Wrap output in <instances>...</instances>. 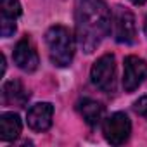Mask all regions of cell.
Returning a JSON list of instances; mask_svg holds the SVG:
<instances>
[{
  "label": "cell",
  "instance_id": "6da1fadb",
  "mask_svg": "<svg viewBox=\"0 0 147 147\" xmlns=\"http://www.w3.org/2000/svg\"><path fill=\"white\" fill-rule=\"evenodd\" d=\"M113 12L106 0H75V30L78 45L85 54L99 49L111 33Z\"/></svg>",
  "mask_w": 147,
  "mask_h": 147
},
{
  "label": "cell",
  "instance_id": "7a4b0ae2",
  "mask_svg": "<svg viewBox=\"0 0 147 147\" xmlns=\"http://www.w3.org/2000/svg\"><path fill=\"white\" fill-rule=\"evenodd\" d=\"M76 36L71 33L69 28L62 24H54L45 33V43L49 49V55L54 66L67 67L75 59L76 50Z\"/></svg>",
  "mask_w": 147,
  "mask_h": 147
},
{
  "label": "cell",
  "instance_id": "3957f363",
  "mask_svg": "<svg viewBox=\"0 0 147 147\" xmlns=\"http://www.w3.org/2000/svg\"><path fill=\"white\" fill-rule=\"evenodd\" d=\"M90 80L92 85L104 94L116 92V59L113 54H104L94 62L90 69Z\"/></svg>",
  "mask_w": 147,
  "mask_h": 147
},
{
  "label": "cell",
  "instance_id": "277c9868",
  "mask_svg": "<svg viewBox=\"0 0 147 147\" xmlns=\"http://www.w3.org/2000/svg\"><path fill=\"white\" fill-rule=\"evenodd\" d=\"M113 35L118 43L131 45L137 40V23L135 16L130 9L123 5H116L113 9Z\"/></svg>",
  "mask_w": 147,
  "mask_h": 147
},
{
  "label": "cell",
  "instance_id": "5b68a950",
  "mask_svg": "<svg viewBox=\"0 0 147 147\" xmlns=\"http://www.w3.org/2000/svg\"><path fill=\"white\" fill-rule=\"evenodd\" d=\"M102 133L111 145H121L130 138L131 121L125 113H114L102 123Z\"/></svg>",
  "mask_w": 147,
  "mask_h": 147
},
{
  "label": "cell",
  "instance_id": "8992f818",
  "mask_svg": "<svg viewBox=\"0 0 147 147\" xmlns=\"http://www.w3.org/2000/svg\"><path fill=\"white\" fill-rule=\"evenodd\" d=\"M147 78V62L138 55H128L123 62V88L125 92H135Z\"/></svg>",
  "mask_w": 147,
  "mask_h": 147
},
{
  "label": "cell",
  "instance_id": "52a82bcc",
  "mask_svg": "<svg viewBox=\"0 0 147 147\" xmlns=\"http://www.w3.org/2000/svg\"><path fill=\"white\" fill-rule=\"evenodd\" d=\"M14 62L19 69H23L24 73H33L38 69V64H40V57H38V52H36V47L33 43V40L26 35L23 36L16 47H14Z\"/></svg>",
  "mask_w": 147,
  "mask_h": 147
},
{
  "label": "cell",
  "instance_id": "ba28073f",
  "mask_svg": "<svg viewBox=\"0 0 147 147\" xmlns=\"http://www.w3.org/2000/svg\"><path fill=\"white\" fill-rule=\"evenodd\" d=\"M0 35L9 38L16 33L18 19L23 14V7L19 0H0Z\"/></svg>",
  "mask_w": 147,
  "mask_h": 147
},
{
  "label": "cell",
  "instance_id": "9c48e42d",
  "mask_svg": "<svg viewBox=\"0 0 147 147\" xmlns=\"http://www.w3.org/2000/svg\"><path fill=\"white\" fill-rule=\"evenodd\" d=\"M54 106L50 102H38L28 109V126L35 131H45L52 126Z\"/></svg>",
  "mask_w": 147,
  "mask_h": 147
},
{
  "label": "cell",
  "instance_id": "30bf717a",
  "mask_svg": "<svg viewBox=\"0 0 147 147\" xmlns=\"http://www.w3.org/2000/svg\"><path fill=\"white\" fill-rule=\"evenodd\" d=\"M2 100L5 106L24 107L30 100V90L19 80H9L2 87Z\"/></svg>",
  "mask_w": 147,
  "mask_h": 147
},
{
  "label": "cell",
  "instance_id": "8fae6325",
  "mask_svg": "<svg viewBox=\"0 0 147 147\" xmlns=\"http://www.w3.org/2000/svg\"><path fill=\"white\" fill-rule=\"evenodd\" d=\"M76 109H78V113L82 114V118L85 119V123L88 125V126H97L100 121H102V118H104V106H102V102H99V100H95V99H90V97H85V99H80L78 102H76Z\"/></svg>",
  "mask_w": 147,
  "mask_h": 147
},
{
  "label": "cell",
  "instance_id": "7c38bea8",
  "mask_svg": "<svg viewBox=\"0 0 147 147\" xmlns=\"http://www.w3.org/2000/svg\"><path fill=\"white\" fill-rule=\"evenodd\" d=\"M23 123L16 113H2L0 114V140L12 142L21 135Z\"/></svg>",
  "mask_w": 147,
  "mask_h": 147
},
{
  "label": "cell",
  "instance_id": "4fadbf2b",
  "mask_svg": "<svg viewBox=\"0 0 147 147\" xmlns=\"http://www.w3.org/2000/svg\"><path fill=\"white\" fill-rule=\"evenodd\" d=\"M135 111H137L144 119H147V95L140 97V99L135 102Z\"/></svg>",
  "mask_w": 147,
  "mask_h": 147
},
{
  "label": "cell",
  "instance_id": "5bb4252c",
  "mask_svg": "<svg viewBox=\"0 0 147 147\" xmlns=\"http://www.w3.org/2000/svg\"><path fill=\"white\" fill-rule=\"evenodd\" d=\"M130 2H131L133 5H144V4L147 2V0H130Z\"/></svg>",
  "mask_w": 147,
  "mask_h": 147
},
{
  "label": "cell",
  "instance_id": "9a60e30c",
  "mask_svg": "<svg viewBox=\"0 0 147 147\" xmlns=\"http://www.w3.org/2000/svg\"><path fill=\"white\" fill-rule=\"evenodd\" d=\"M144 31H145V36H147V16H145V21H144Z\"/></svg>",
  "mask_w": 147,
  "mask_h": 147
}]
</instances>
